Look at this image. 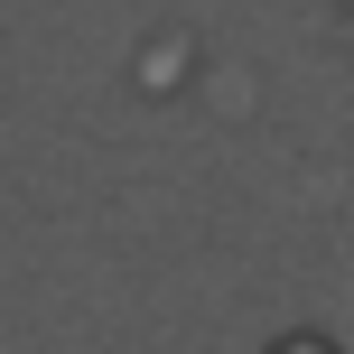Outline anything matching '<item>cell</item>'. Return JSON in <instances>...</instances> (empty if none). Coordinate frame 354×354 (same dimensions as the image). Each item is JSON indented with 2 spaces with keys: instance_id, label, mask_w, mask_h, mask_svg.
<instances>
[{
  "instance_id": "6da1fadb",
  "label": "cell",
  "mask_w": 354,
  "mask_h": 354,
  "mask_svg": "<svg viewBox=\"0 0 354 354\" xmlns=\"http://www.w3.org/2000/svg\"><path fill=\"white\" fill-rule=\"evenodd\" d=\"M280 354H326V345H317V336H299V345H280Z\"/></svg>"
}]
</instances>
